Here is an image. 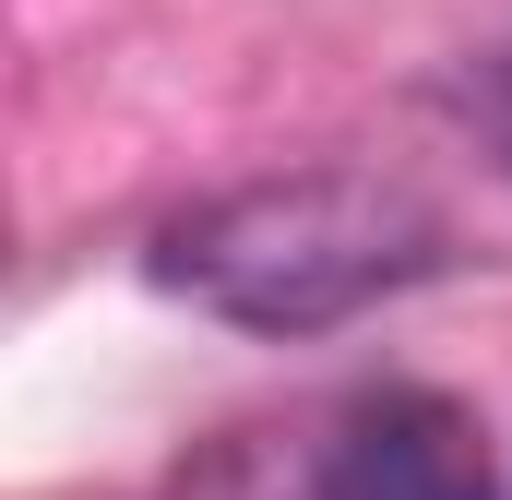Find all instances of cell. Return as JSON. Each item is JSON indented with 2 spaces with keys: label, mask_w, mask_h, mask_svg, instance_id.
Here are the masks:
<instances>
[{
  "label": "cell",
  "mask_w": 512,
  "mask_h": 500,
  "mask_svg": "<svg viewBox=\"0 0 512 500\" xmlns=\"http://www.w3.org/2000/svg\"><path fill=\"white\" fill-rule=\"evenodd\" d=\"M251 500H346V477H334V453H310L286 489H251Z\"/></svg>",
  "instance_id": "cell-3"
},
{
  "label": "cell",
  "mask_w": 512,
  "mask_h": 500,
  "mask_svg": "<svg viewBox=\"0 0 512 500\" xmlns=\"http://www.w3.org/2000/svg\"><path fill=\"white\" fill-rule=\"evenodd\" d=\"M501 155H512V72H501Z\"/></svg>",
  "instance_id": "cell-4"
},
{
  "label": "cell",
  "mask_w": 512,
  "mask_h": 500,
  "mask_svg": "<svg viewBox=\"0 0 512 500\" xmlns=\"http://www.w3.org/2000/svg\"><path fill=\"white\" fill-rule=\"evenodd\" d=\"M155 274L215 310V322H251V334H334L358 310L405 298L417 274H441V215L405 191V179H358V167H298V179H251V191H215L191 203Z\"/></svg>",
  "instance_id": "cell-1"
},
{
  "label": "cell",
  "mask_w": 512,
  "mask_h": 500,
  "mask_svg": "<svg viewBox=\"0 0 512 500\" xmlns=\"http://www.w3.org/2000/svg\"><path fill=\"white\" fill-rule=\"evenodd\" d=\"M322 453H334L346 500H512L489 429H477L453 393H429V381H382V393H358V405L334 417Z\"/></svg>",
  "instance_id": "cell-2"
}]
</instances>
